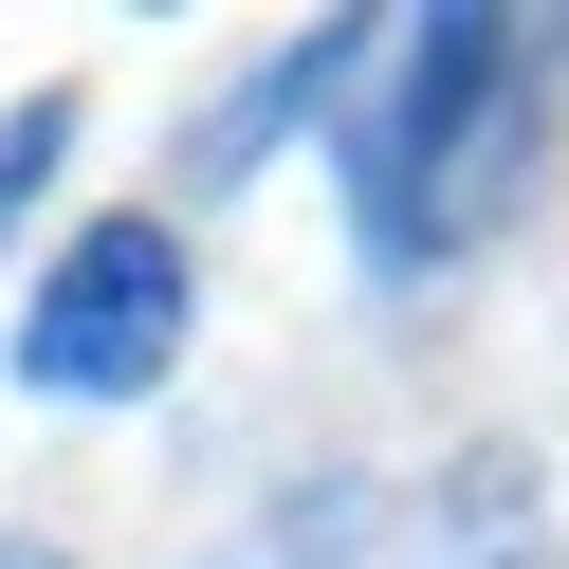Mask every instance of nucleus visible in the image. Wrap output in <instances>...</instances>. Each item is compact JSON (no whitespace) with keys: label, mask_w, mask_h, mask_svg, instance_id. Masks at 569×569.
Masks as SVG:
<instances>
[{"label":"nucleus","mask_w":569,"mask_h":569,"mask_svg":"<svg viewBox=\"0 0 569 569\" xmlns=\"http://www.w3.org/2000/svg\"><path fill=\"white\" fill-rule=\"evenodd\" d=\"M551 74H569V19H349L331 38L312 111H331L368 276H441L459 239L515 221L532 148H551Z\"/></svg>","instance_id":"1"},{"label":"nucleus","mask_w":569,"mask_h":569,"mask_svg":"<svg viewBox=\"0 0 569 569\" xmlns=\"http://www.w3.org/2000/svg\"><path fill=\"white\" fill-rule=\"evenodd\" d=\"M56 166H74V92H38V111L0 129V239H19V202H38Z\"/></svg>","instance_id":"3"},{"label":"nucleus","mask_w":569,"mask_h":569,"mask_svg":"<svg viewBox=\"0 0 569 569\" xmlns=\"http://www.w3.org/2000/svg\"><path fill=\"white\" fill-rule=\"evenodd\" d=\"M184 331H202V258H184L166 202L74 221L19 276V386H38V405H148V386L184 368Z\"/></svg>","instance_id":"2"},{"label":"nucleus","mask_w":569,"mask_h":569,"mask_svg":"<svg viewBox=\"0 0 569 569\" xmlns=\"http://www.w3.org/2000/svg\"><path fill=\"white\" fill-rule=\"evenodd\" d=\"M0 569H74V551H38V532H0Z\"/></svg>","instance_id":"4"}]
</instances>
